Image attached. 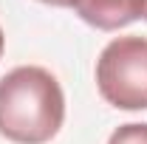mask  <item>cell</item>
Segmentation results:
<instances>
[{"label":"cell","mask_w":147,"mask_h":144,"mask_svg":"<svg viewBox=\"0 0 147 144\" xmlns=\"http://www.w3.org/2000/svg\"><path fill=\"white\" fill-rule=\"evenodd\" d=\"M65 124V93L48 68L17 65L0 76V136L11 144H48Z\"/></svg>","instance_id":"6da1fadb"},{"label":"cell","mask_w":147,"mask_h":144,"mask_svg":"<svg viewBox=\"0 0 147 144\" xmlns=\"http://www.w3.org/2000/svg\"><path fill=\"white\" fill-rule=\"evenodd\" d=\"M144 20H147V3H144Z\"/></svg>","instance_id":"52a82bcc"},{"label":"cell","mask_w":147,"mask_h":144,"mask_svg":"<svg viewBox=\"0 0 147 144\" xmlns=\"http://www.w3.org/2000/svg\"><path fill=\"white\" fill-rule=\"evenodd\" d=\"M96 90L116 110H147V40L113 37L96 59Z\"/></svg>","instance_id":"7a4b0ae2"},{"label":"cell","mask_w":147,"mask_h":144,"mask_svg":"<svg viewBox=\"0 0 147 144\" xmlns=\"http://www.w3.org/2000/svg\"><path fill=\"white\" fill-rule=\"evenodd\" d=\"M40 3H45V6H57V9H76L79 0H40Z\"/></svg>","instance_id":"5b68a950"},{"label":"cell","mask_w":147,"mask_h":144,"mask_svg":"<svg viewBox=\"0 0 147 144\" xmlns=\"http://www.w3.org/2000/svg\"><path fill=\"white\" fill-rule=\"evenodd\" d=\"M108 144H147V122H127L110 133Z\"/></svg>","instance_id":"277c9868"},{"label":"cell","mask_w":147,"mask_h":144,"mask_svg":"<svg viewBox=\"0 0 147 144\" xmlns=\"http://www.w3.org/2000/svg\"><path fill=\"white\" fill-rule=\"evenodd\" d=\"M147 0H79L76 14L99 31H119L144 17Z\"/></svg>","instance_id":"3957f363"},{"label":"cell","mask_w":147,"mask_h":144,"mask_svg":"<svg viewBox=\"0 0 147 144\" xmlns=\"http://www.w3.org/2000/svg\"><path fill=\"white\" fill-rule=\"evenodd\" d=\"M3 48H6V37H3V28H0V57H3Z\"/></svg>","instance_id":"8992f818"}]
</instances>
